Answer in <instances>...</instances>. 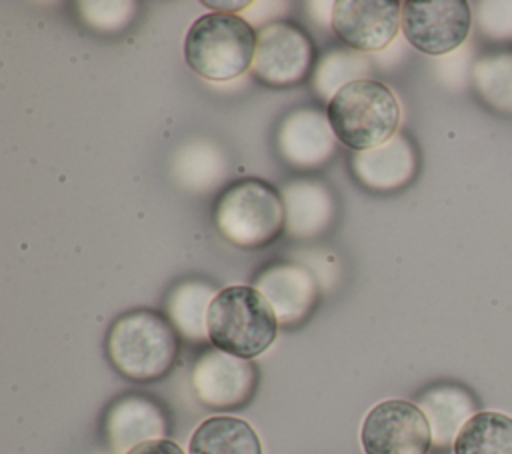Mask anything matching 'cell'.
Wrapping results in <instances>:
<instances>
[{
    "mask_svg": "<svg viewBox=\"0 0 512 454\" xmlns=\"http://www.w3.org/2000/svg\"><path fill=\"white\" fill-rule=\"evenodd\" d=\"M106 352L124 378L154 382L176 364L178 336L166 316L140 308L114 320L106 336Z\"/></svg>",
    "mask_w": 512,
    "mask_h": 454,
    "instance_id": "1",
    "label": "cell"
},
{
    "mask_svg": "<svg viewBox=\"0 0 512 454\" xmlns=\"http://www.w3.org/2000/svg\"><path fill=\"white\" fill-rule=\"evenodd\" d=\"M326 120L350 150H372L390 142L400 126V104L394 92L372 78L342 86L326 104Z\"/></svg>",
    "mask_w": 512,
    "mask_h": 454,
    "instance_id": "2",
    "label": "cell"
},
{
    "mask_svg": "<svg viewBox=\"0 0 512 454\" xmlns=\"http://www.w3.org/2000/svg\"><path fill=\"white\" fill-rule=\"evenodd\" d=\"M278 326L274 308L256 286H226L216 292L208 308L212 346L244 360L266 352L276 340Z\"/></svg>",
    "mask_w": 512,
    "mask_h": 454,
    "instance_id": "3",
    "label": "cell"
},
{
    "mask_svg": "<svg viewBox=\"0 0 512 454\" xmlns=\"http://www.w3.org/2000/svg\"><path fill=\"white\" fill-rule=\"evenodd\" d=\"M258 32L230 12H210L192 22L184 38L186 64L202 78L226 82L252 68Z\"/></svg>",
    "mask_w": 512,
    "mask_h": 454,
    "instance_id": "4",
    "label": "cell"
},
{
    "mask_svg": "<svg viewBox=\"0 0 512 454\" xmlns=\"http://www.w3.org/2000/svg\"><path fill=\"white\" fill-rule=\"evenodd\" d=\"M286 204L278 190L258 178L230 184L216 200L214 224L238 248H262L286 226Z\"/></svg>",
    "mask_w": 512,
    "mask_h": 454,
    "instance_id": "5",
    "label": "cell"
},
{
    "mask_svg": "<svg viewBox=\"0 0 512 454\" xmlns=\"http://www.w3.org/2000/svg\"><path fill=\"white\" fill-rule=\"evenodd\" d=\"M314 58V44L300 26L284 20L270 22L258 30L250 70L264 86L292 88L310 76Z\"/></svg>",
    "mask_w": 512,
    "mask_h": 454,
    "instance_id": "6",
    "label": "cell"
},
{
    "mask_svg": "<svg viewBox=\"0 0 512 454\" xmlns=\"http://www.w3.org/2000/svg\"><path fill=\"white\" fill-rule=\"evenodd\" d=\"M364 454H428L432 430L424 410L408 400L378 402L360 428Z\"/></svg>",
    "mask_w": 512,
    "mask_h": 454,
    "instance_id": "7",
    "label": "cell"
},
{
    "mask_svg": "<svg viewBox=\"0 0 512 454\" xmlns=\"http://www.w3.org/2000/svg\"><path fill=\"white\" fill-rule=\"evenodd\" d=\"M472 28V10L464 0L402 2V32L428 56H442L462 46Z\"/></svg>",
    "mask_w": 512,
    "mask_h": 454,
    "instance_id": "8",
    "label": "cell"
},
{
    "mask_svg": "<svg viewBox=\"0 0 512 454\" xmlns=\"http://www.w3.org/2000/svg\"><path fill=\"white\" fill-rule=\"evenodd\" d=\"M190 380L196 398L204 406L232 410L252 398L258 384V370L250 360L212 348L194 362Z\"/></svg>",
    "mask_w": 512,
    "mask_h": 454,
    "instance_id": "9",
    "label": "cell"
},
{
    "mask_svg": "<svg viewBox=\"0 0 512 454\" xmlns=\"http://www.w3.org/2000/svg\"><path fill=\"white\" fill-rule=\"evenodd\" d=\"M336 36L358 52L384 50L402 28L398 0H338L332 6Z\"/></svg>",
    "mask_w": 512,
    "mask_h": 454,
    "instance_id": "10",
    "label": "cell"
},
{
    "mask_svg": "<svg viewBox=\"0 0 512 454\" xmlns=\"http://www.w3.org/2000/svg\"><path fill=\"white\" fill-rule=\"evenodd\" d=\"M256 288L274 308L278 324L302 322L318 302V286L308 270L294 264H274L258 274Z\"/></svg>",
    "mask_w": 512,
    "mask_h": 454,
    "instance_id": "11",
    "label": "cell"
},
{
    "mask_svg": "<svg viewBox=\"0 0 512 454\" xmlns=\"http://www.w3.org/2000/svg\"><path fill=\"white\" fill-rule=\"evenodd\" d=\"M106 438L116 454H128L132 448L158 440L166 434V416L150 398L128 394L118 398L106 414Z\"/></svg>",
    "mask_w": 512,
    "mask_h": 454,
    "instance_id": "12",
    "label": "cell"
},
{
    "mask_svg": "<svg viewBox=\"0 0 512 454\" xmlns=\"http://www.w3.org/2000/svg\"><path fill=\"white\" fill-rule=\"evenodd\" d=\"M334 138L328 120L316 110L304 108L284 120L278 142L288 162L296 166H316L330 156Z\"/></svg>",
    "mask_w": 512,
    "mask_h": 454,
    "instance_id": "13",
    "label": "cell"
},
{
    "mask_svg": "<svg viewBox=\"0 0 512 454\" xmlns=\"http://www.w3.org/2000/svg\"><path fill=\"white\" fill-rule=\"evenodd\" d=\"M352 166L356 176L370 188H396L412 176L414 152L410 142L398 136L378 148L354 156Z\"/></svg>",
    "mask_w": 512,
    "mask_h": 454,
    "instance_id": "14",
    "label": "cell"
},
{
    "mask_svg": "<svg viewBox=\"0 0 512 454\" xmlns=\"http://www.w3.org/2000/svg\"><path fill=\"white\" fill-rule=\"evenodd\" d=\"M188 454H262V444L246 420L212 416L194 430Z\"/></svg>",
    "mask_w": 512,
    "mask_h": 454,
    "instance_id": "15",
    "label": "cell"
},
{
    "mask_svg": "<svg viewBox=\"0 0 512 454\" xmlns=\"http://www.w3.org/2000/svg\"><path fill=\"white\" fill-rule=\"evenodd\" d=\"M432 430V444L446 446L454 444L460 428L466 424L468 418H472L476 412V404L472 396L456 386H438L422 394L418 404Z\"/></svg>",
    "mask_w": 512,
    "mask_h": 454,
    "instance_id": "16",
    "label": "cell"
},
{
    "mask_svg": "<svg viewBox=\"0 0 512 454\" xmlns=\"http://www.w3.org/2000/svg\"><path fill=\"white\" fill-rule=\"evenodd\" d=\"M454 454H512V416L480 410L460 428Z\"/></svg>",
    "mask_w": 512,
    "mask_h": 454,
    "instance_id": "17",
    "label": "cell"
},
{
    "mask_svg": "<svg viewBox=\"0 0 512 454\" xmlns=\"http://www.w3.org/2000/svg\"><path fill=\"white\" fill-rule=\"evenodd\" d=\"M214 290L202 282L180 284L168 302V314L172 326L186 338L204 340L208 338V308L214 300Z\"/></svg>",
    "mask_w": 512,
    "mask_h": 454,
    "instance_id": "18",
    "label": "cell"
},
{
    "mask_svg": "<svg viewBox=\"0 0 512 454\" xmlns=\"http://www.w3.org/2000/svg\"><path fill=\"white\" fill-rule=\"evenodd\" d=\"M320 184L298 182L286 188V216L296 236H312L330 218L332 204Z\"/></svg>",
    "mask_w": 512,
    "mask_h": 454,
    "instance_id": "19",
    "label": "cell"
},
{
    "mask_svg": "<svg viewBox=\"0 0 512 454\" xmlns=\"http://www.w3.org/2000/svg\"><path fill=\"white\" fill-rule=\"evenodd\" d=\"M474 82L486 102L512 110V54L484 58L474 68Z\"/></svg>",
    "mask_w": 512,
    "mask_h": 454,
    "instance_id": "20",
    "label": "cell"
},
{
    "mask_svg": "<svg viewBox=\"0 0 512 454\" xmlns=\"http://www.w3.org/2000/svg\"><path fill=\"white\" fill-rule=\"evenodd\" d=\"M360 68H362V62H360L358 56L334 52V54L328 56V58L324 60V64L318 68V88H320L322 92L328 90V92H332V96H334V94L340 90V86H338L340 74L336 76V72H342V76H346V80H348L350 70H352V72H358ZM348 82H352V80H348ZM320 90H318V92H320Z\"/></svg>",
    "mask_w": 512,
    "mask_h": 454,
    "instance_id": "21",
    "label": "cell"
},
{
    "mask_svg": "<svg viewBox=\"0 0 512 454\" xmlns=\"http://www.w3.org/2000/svg\"><path fill=\"white\" fill-rule=\"evenodd\" d=\"M128 454H186L174 440L158 438L132 448Z\"/></svg>",
    "mask_w": 512,
    "mask_h": 454,
    "instance_id": "22",
    "label": "cell"
},
{
    "mask_svg": "<svg viewBox=\"0 0 512 454\" xmlns=\"http://www.w3.org/2000/svg\"><path fill=\"white\" fill-rule=\"evenodd\" d=\"M210 8H224V10H242L250 6V2H204Z\"/></svg>",
    "mask_w": 512,
    "mask_h": 454,
    "instance_id": "23",
    "label": "cell"
}]
</instances>
